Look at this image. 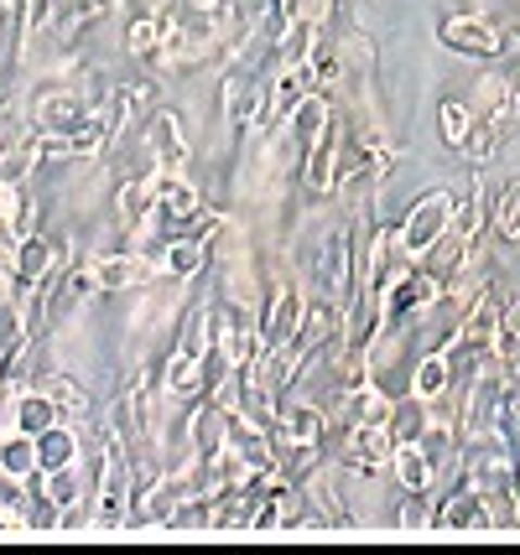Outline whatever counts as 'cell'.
Returning a JSON list of instances; mask_svg holds the SVG:
<instances>
[{
  "label": "cell",
  "instance_id": "obj_1",
  "mask_svg": "<svg viewBox=\"0 0 520 555\" xmlns=\"http://www.w3.org/2000/svg\"><path fill=\"white\" fill-rule=\"evenodd\" d=\"M37 462L42 467H78V447H74V436L63 431V426H48V431L37 436Z\"/></svg>",
  "mask_w": 520,
  "mask_h": 555
},
{
  "label": "cell",
  "instance_id": "obj_2",
  "mask_svg": "<svg viewBox=\"0 0 520 555\" xmlns=\"http://www.w3.org/2000/svg\"><path fill=\"white\" fill-rule=\"evenodd\" d=\"M141 281H151V266H141V260H100L94 266V286H104V291L141 286Z\"/></svg>",
  "mask_w": 520,
  "mask_h": 555
},
{
  "label": "cell",
  "instance_id": "obj_3",
  "mask_svg": "<svg viewBox=\"0 0 520 555\" xmlns=\"http://www.w3.org/2000/svg\"><path fill=\"white\" fill-rule=\"evenodd\" d=\"M48 426H58V400H42V395H26V400H16V431L42 436Z\"/></svg>",
  "mask_w": 520,
  "mask_h": 555
},
{
  "label": "cell",
  "instance_id": "obj_4",
  "mask_svg": "<svg viewBox=\"0 0 520 555\" xmlns=\"http://www.w3.org/2000/svg\"><path fill=\"white\" fill-rule=\"evenodd\" d=\"M443 218H447V203L443 197H432V203H421L417 218L406 223V249H427V240L443 229Z\"/></svg>",
  "mask_w": 520,
  "mask_h": 555
},
{
  "label": "cell",
  "instance_id": "obj_5",
  "mask_svg": "<svg viewBox=\"0 0 520 555\" xmlns=\"http://www.w3.org/2000/svg\"><path fill=\"white\" fill-rule=\"evenodd\" d=\"M31 462H37V436L16 431V436H5V441H0V473L26 478V473H31Z\"/></svg>",
  "mask_w": 520,
  "mask_h": 555
},
{
  "label": "cell",
  "instance_id": "obj_6",
  "mask_svg": "<svg viewBox=\"0 0 520 555\" xmlns=\"http://www.w3.org/2000/svg\"><path fill=\"white\" fill-rule=\"evenodd\" d=\"M151 151H156L167 167H182L188 145H182V135H177V120H173V115H156V120H151Z\"/></svg>",
  "mask_w": 520,
  "mask_h": 555
},
{
  "label": "cell",
  "instance_id": "obj_7",
  "mask_svg": "<svg viewBox=\"0 0 520 555\" xmlns=\"http://www.w3.org/2000/svg\"><path fill=\"white\" fill-rule=\"evenodd\" d=\"M297 322H302V296L297 291H281V301L271 307V343H287V338H297Z\"/></svg>",
  "mask_w": 520,
  "mask_h": 555
},
{
  "label": "cell",
  "instance_id": "obj_8",
  "mask_svg": "<svg viewBox=\"0 0 520 555\" xmlns=\"http://www.w3.org/2000/svg\"><path fill=\"white\" fill-rule=\"evenodd\" d=\"M48 244L42 240H31V234H22V244H16V266H22V275H31V281H37V275H42V270H48Z\"/></svg>",
  "mask_w": 520,
  "mask_h": 555
},
{
  "label": "cell",
  "instance_id": "obj_9",
  "mask_svg": "<svg viewBox=\"0 0 520 555\" xmlns=\"http://www.w3.org/2000/svg\"><path fill=\"white\" fill-rule=\"evenodd\" d=\"M156 197H167V208H173V214H193V208H199V193H193V188H182V182H173V177H162V182H156Z\"/></svg>",
  "mask_w": 520,
  "mask_h": 555
},
{
  "label": "cell",
  "instance_id": "obj_10",
  "mask_svg": "<svg viewBox=\"0 0 520 555\" xmlns=\"http://www.w3.org/2000/svg\"><path fill=\"white\" fill-rule=\"evenodd\" d=\"M199 266H203V244H193V240L173 244V255H167V270H173V275H193Z\"/></svg>",
  "mask_w": 520,
  "mask_h": 555
},
{
  "label": "cell",
  "instance_id": "obj_11",
  "mask_svg": "<svg viewBox=\"0 0 520 555\" xmlns=\"http://www.w3.org/2000/svg\"><path fill=\"white\" fill-rule=\"evenodd\" d=\"M74 115H78V99L74 94H58V99H48V104L37 109V120L52 125V130H58L63 120H74Z\"/></svg>",
  "mask_w": 520,
  "mask_h": 555
},
{
  "label": "cell",
  "instance_id": "obj_12",
  "mask_svg": "<svg viewBox=\"0 0 520 555\" xmlns=\"http://www.w3.org/2000/svg\"><path fill=\"white\" fill-rule=\"evenodd\" d=\"M151 197H156V182H130V188H125V197H121L125 218H141V214H147Z\"/></svg>",
  "mask_w": 520,
  "mask_h": 555
},
{
  "label": "cell",
  "instance_id": "obj_13",
  "mask_svg": "<svg viewBox=\"0 0 520 555\" xmlns=\"http://www.w3.org/2000/svg\"><path fill=\"white\" fill-rule=\"evenodd\" d=\"M224 353H229V363H245L250 353H255V338H250L245 327H229V333H224Z\"/></svg>",
  "mask_w": 520,
  "mask_h": 555
},
{
  "label": "cell",
  "instance_id": "obj_14",
  "mask_svg": "<svg viewBox=\"0 0 520 555\" xmlns=\"http://www.w3.org/2000/svg\"><path fill=\"white\" fill-rule=\"evenodd\" d=\"M52 400H58V405H63V411H89V395H84V389L78 385H68V379H58V385H52Z\"/></svg>",
  "mask_w": 520,
  "mask_h": 555
},
{
  "label": "cell",
  "instance_id": "obj_15",
  "mask_svg": "<svg viewBox=\"0 0 520 555\" xmlns=\"http://www.w3.org/2000/svg\"><path fill=\"white\" fill-rule=\"evenodd\" d=\"M396 467H401V478H406V483H421V478H427V462H421V452H396Z\"/></svg>",
  "mask_w": 520,
  "mask_h": 555
},
{
  "label": "cell",
  "instance_id": "obj_16",
  "mask_svg": "<svg viewBox=\"0 0 520 555\" xmlns=\"http://www.w3.org/2000/svg\"><path fill=\"white\" fill-rule=\"evenodd\" d=\"M193 353H177V363H173V389H193Z\"/></svg>",
  "mask_w": 520,
  "mask_h": 555
},
{
  "label": "cell",
  "instance_id": "obj_17",
  "mask_svg": "<svg viewBox=\"0 0 520 555\" xmlns=\"http://www.w3.org/2000/svg\"><path fill=\"white\" fill-rule=\"evenodd\" d=\"M417 389H421V395H437V389H443V363H437V359H432V363H421Z\"/></svg>",
  "mask_w": 520,
  "mask_h": 555
},
{
  "label": "cell",
  "instance_id": "obj_18",
  "mask_svg": "<svg viewBox=\"0 0 520 555\" xmlns=\"http://www.w3.org/2000/svg\"><path fill=\"white\" fill-rule=\"evenodd\" d=\"M151 37H156V26L141 22V26H136V37H130V48H136V52H147V48H151Z\"/></svg>",
  "mask_w": 520,
  "mask_h": 555
},
{
  "label": "cell",
  "instance_id": "obj_19",
  "mask_svg": "<svg viewBox=\"0 0 520 555\" xmlns=\"http://www.w3.org/2000/svg\"><path fill=\"white\" fill-rule=\"evenodd\" d=\"M443 130L458 141V135H464V115H458V109H443Z\"/></svg>",
  "mask_w": 520,
  "mask_h": 555
},
{
  "label": "cell",
  "instance_id": "obj_20",
  "mask_svg": "<svg viewBox=\"0 0 520 555\" xmlns=\"http://www.w3.org/2000/svg\"><path fill=\"white\" fill-rule=\"evenodd\" d=\"M58 525H63V530H78V525H84V508H63V519H58Z\"/></svg>",
  "mask_w": 520,
  "mask_h": 555
},
{
  "label": "cell",
  "instance_id": "obj_21",
  "mask_svg": "<svg viewBox=\"0 0 520 555\" xmlns=\"http://www.w3.org/2000/svg\"><path fill=\"white\" fill-rule=\"evenodd\" d=\"M5 208H11V193H5V182H0V214H5Z\"/></svg>",
  "mask_w": 520,
  "mask_h": 555
}]
</instances>
